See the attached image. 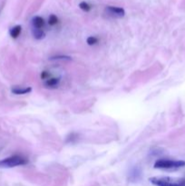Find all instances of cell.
Returning <instances> with one entry per match:
<instances>
[{
	"instance_id": "277c9868",
	"label": "cell",
	"mask_w": 185,
	"mask_h": 186,
	"mask_svg": "<svg viewBox=\"0 0 185 186\" xmlns=\"http://www.w3.org/2000/svg\"><path fill=\"white\" fill-rule=\"evenodd\" d=\"M105 12L107 13L108 16L115 18H122L125 16V10L120 6L108 5L105 7Z\"/></svg>"
},
{
	"instance_id": "5b68a950",
	"label": "cell",
	"mask_w": 185,
	"mask_h": 186,
	"mask_svg": "<svg viewBox=\"0 0 185 186\" xmlns=\"http://www.w3.org/2000/svg\"><path fill=\"white\" fill-rule=\"evenodd\" d=\"M46 26L45 19L40 16H36L32 18V26L33 29H43Z\"/></svg>"
},
{
	"instance_id": "6da1fadb",
	"label": "cell",
	"mask_w": 185,
	"mask_h": 186,
	"mask_svg": "<svg viewBox=\"0 0 185 186\" xmlns=\"http://www.w3.org/2000/svg\"><path fill=\"white\" fill-rule=\"evenodd\" d=\"M28 163V159L22 155H12L0 160V168H14L16 166H23Z\"/></svg>"
},
{
	"instance_id": "52a82bcc",
	"label": "cell",
	"mask_w": 185,
	"mask_h": 186,
	"mask_svg": "<svg viewBox=\"0 0 185 186\" xmlns=\"http://www.w3.org/2000/svg\"><path fill=\"white\" fill-rule=\"evenodd\" d=\"M11 92L15 94H27V93L32 92V87L27 86V87H19V86H15L11 89Z\"/></svg>"
},
{
	"instance_id": "7a4b0ae2",
	"label": "cell",
	"mask_w": 185,
	"mask_h": 186,
	"mask_svg": "<svg viewBox=\"0 0 185 186\" xmlns=\"http://www.w3.org/2000/svg\"><path fill=\"white\" fill-rule=\"evenodd\" d=\"M149 181L155 186H185L184 178L152 177Z\"/></svg>"
},
{
	"instance_id": "8fae6325",
	"label": "cell",
	"mask_w": 185,
	"mask_h": 186,
	"mask_svg": "<svg viewBox=\"0 0 185 186\" xmlns=\"http://www.w3.org/2000/svg\"><path fill=\"white\" fill-rule=\"evenodd\" d=\"M58 21H59V19H58V17H57L56 15L52 14V15H50L49 17H48V25L51 26H54L57 25V24H58Z\"/></svg>"
},
{
	"instance_id": "9c48e42d",
	"label": "cell",
	"mask_w": 185,
	"mask_h": 186,
	"mask_svg": "<svg viewBox=\"0 0 185 186\" xmlns=\"http://www.w3.org/2000/svg\"><path fill=\"white\" fill-rule=\"evenodd\" d=\"M32 34L37 40H42L46 37V33L43 29H32Z\"/></svg>"
},
{
	"instance_id": "3957f363",
	"label": "cell",
	"mask_w": 185,
	"mask_h": 186,
	"mask_svg": "<svg viewBox=\"0 0 185 186\" xmlns=\"http://www.w3.org/2000/svg\"><path fill=\"white\" fill-rule=\"evenodd\" d=\"M185 166V161L183 160H170V159H160L157 160L153 165L155 169H165V170H176Z\"/></svg>"
},
{
	"instance_id": "7c38bea8",
	"label": "cell",
	"mask_w": 185,
	"mask_h": 186,
	"mask_svg": "<svg viewBox=\"0 0 185 186\" xmlns=\"http://www.w3.org/2000/svg\"><path fill=\"white\" fill-rule=\"evenodd\" d=\"M50 60H67L70 61L72 60V58L69 55H65V54H58V55H54V56H51Z\"/></svg>"
},
{
	"instance_id": "4fadbf2b",
	"label": "cell",
	"mask_w": 185,
	"mask_h": 186,
	"mask_svg": "<svg viewBox=\"0 0 185 186\" xmlns=\"http://www.w3.org/2000/svg\"><path fill=\"white\" fill-rule=\"evenodd\" d=\"M98 38L96 37H93V36H91V37H87V39H86V43H87V45H89V46H94V45H96L97 43H98Z\"/></svg>"
},
{
	"instance_id": "ba28073f",
	"label": "cell",
	"mask_w": 185,
	"mask_h": 186,
	"mask_svg": "<svg viewBox=\"0 0 185 186\" xmlns=\"http://www.w3.org/2000/svg\"><path fill=\"white\" fill-rule=\"evenodd\" d=\"M21 32H22V26H21L20 25H16V26H13V27L10 29L9 35H10V37H11L13 39H16V38L20 36Z\"/></svg>"
},
{
	"instance_id": "8992f818",
	"label": "cell",
	"mask_w": 185,
	"mask_h": 186,
	"mask_svg": "<svg viewBox=\"0 0 185 186\" xmlns=\"http://www.w3.org/2000/svg\"><path fill=\"white\" fill-rule=\"evenodd\" d=\"M61 82V77H49L45 81V86L49 89L56 88Z\"/></svg>"
},
{
	"instance_id": "5bb4252c",
	"label": "cell",
	"mask_w": 185,
	"mask_h": 186,
	"mask_svg": "<svg viewBox=\"0 0 185 186\" xmlns=\"http://www.w3.org/2000/svg\"><path fill=\"white\" fill-rule=\"evenodd\" d=\"M50 76H51V75H50V73L47 72V71H43V72L41 73V79H43V80H45V81H46V79H48Z\"/></svg>"
},
{
	"instance_id": "30bf717a",
	"label": "cell",
	"mask_w": 185,
	"mask_h": 186,
	"mask_svg": "<svg viewBox=\"0 0 185 186\" xmlns=\"http://www.w3.org/2000/svg\"><path fill=\"white\" fill-rule=\"evenodd\" d=\"M78 6H79V8H80L81 10H83L84 12H89V11H91V9H92L91 5H90L89 3L86 2V1L80 2L79 5H78Z\"/></svg>"
}]
</instances>
